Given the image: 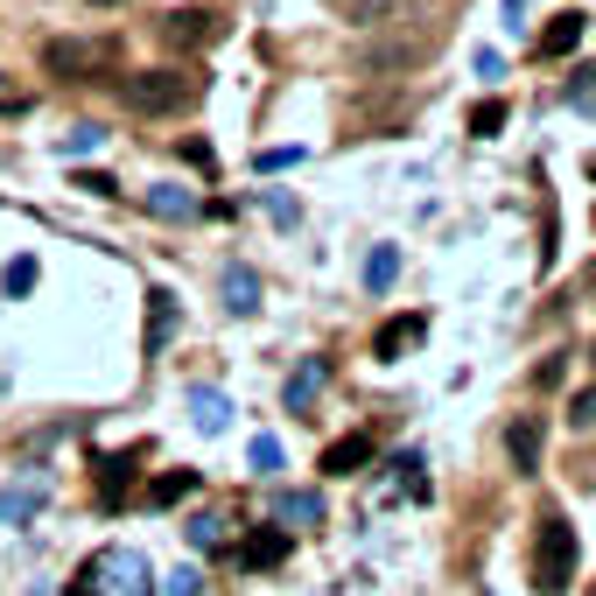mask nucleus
I'll list each match as a JSON object with an SVG mask.
<instances>
[{
  "instance_id": "1",
  "label": "nucleus",
  "mask_w": 596,
  "mask_h": 596,
  "mask_svg": "<svg viewBox=\"0 0 596 596\" xmlns=\"http://www.w3.org/2000/svg\"><path fill=\"white\" fill-rule=\"evenodd\" d=\"M71 596H155V568H148L141 548H99L78 568V589Z\"/></svg>"
},
{
  "instance_id": "2",
  "label": "nucleus",
  "mask_w": 596,
  "mask_h": 596,
  "mask_svg": "<svg viewBox=\"0 0 596 596\" xmlns=\"http://www.w3.org/2000/svg\"><path fill=\"white\" fill-rule=\"evenodd\" d=\"M575 554H583V548H575V527H568L562 512H548L541 533H533V589H541V596H562V589L575 583Z\"/></svg>"
},
{
  "instance_id": "3",
  "label": "nucleus",
  "mask_w": 596,
  "mask_h": 596,
  "mask_svg": "<svg viewBox=\"0 0 596 596\" xmlns=\"http://www.w3.org/2000/svg\"><path fill=\"white\" fill-rule=\"evenodd\" d=\"M197 99V85L183 78V71H133L127 78V106L133 112H183Z\"/></svg>"
},
{
  "instance_id": "4",
  "label": "nucleus",
  "mask_w": 596,
  "mask_h": 596,
  "mask_svg": "<svg viewBox=\"0 0 596 596\" xmlns=\"http://www.w3.org/2000/svg\"><path fill=\"white\" fill-rule=\"evenodd\" d=\"M43 71L64 85H85L91 71H99V43H78V35H50L43 43Z\"/></svg>"
},
{
  "instance_id": "5",
  "label": "nucleus",
  "mask_w": 596,
  "mask_h": 596,
  "mask_svg": "<svg viewBox=\"0 0 596 596\" xmlns=\"http://www.w3.org/2000/svg\"><path fill=\"white\" fill-rule=\"evenodd\" d=\"M43 498H50L43 470L22 477V485H8V491H0V527H22V519H35V512H43Z\"/></svg>"
},
{
  "instance_id": "6",
  "label": "nucleus",
  "mask_w": 596,
  "mask_h": 596,
  "mask_svg": "<svg viewBox=\"0 0 596 596\" xmlns=\"http://www.w3.org/2000/svg\"><path fill=\"white\" fill-rule=\"evenodd\" d=\"M541 442H548L541 414H519L512 429H506V449H512V464H519V470H541Z\"/></svg>"
},
{
  "instance_id": "7",
  "label": "nucleus",
  "mask_w": 596,
  "mask_h": 596,
  "mask_svg": "<svg viewBox=\"0 0 596 596\" xmlns=\"http://www.w3.org/2000/svg\"><path fill=\"white\" fill-rule=\"evenodd\" d=\"M189 421H197L204 435H225L232 429V400H225L218 387H189Z\"/></svg>"
},
{
  "instance_id": "8",
  "label": "nucleus",
  "mask_w": 596,
  "mask_h": 596,
  "mask_svg": "<svg viewBox=\"0 0 596 596\" xmlns=\"http://www.w3.org/2000/svg\"><path fill=\"white\" fill-rule=\"evenodd\" d=\"M365 464H372V435H344V442L323 449V470H330V477H351V470H365Z\"/></svg>"
},
{
  "instance_id": "9",
  "label": "nucleus",
  "mask_w": 596,
  "mask_h": 596,
  "mask_svg": "<svg viewBox=\"0 0 596 596\" xmlns=\"http://www.w3.org/2000/svg\"><path fill=\"white\" fill-rule=\"evenodd\" d=\"M225 310H232V316L260 310V274H253V267H225Z\"/></svg>"
},
{
  "instance_id": "10",
  "label": "nucleus",
  "mask_w": 596,
  "mask_h": 596,
  "mask_svg": "<svg viewBox=\"0 0 596 596\" xmlns=\"http://www.w3.org/2000/svg\"><path fill=\"white\" fill-rule=\"evenodd\" d=\"M148 210H155V218H197V197H189V189L183 183H155V189H148Z\"/></svg>"
},
{
  "instance_id": "11",
  "label": "nucleus",
  "mask_w": 596,
  "mask_h": 596,
  "mask_svg": "<svg viewBox=\"0 0 596 596\" xmlns=\"http://www.w3.org/2000/svg\"><path fill=\"white\" fill-rule=\"evenodd\" d=\"M281 554H288V533H281V527H260L253 541L239 548V562H246V568H274Z\"/></svg>"
},
{
  "instance_id": "12",
  "label": "nucleus",
  "mask_w": 596,
  "mask_h": 596,
  "mask_svg": "<svg viewBox=\"0 0 596 596\" xmlns=\"http://www.w3.org/2000/svg\"><path fill=\"white\" fill-rule=\"evenodd\" d=\"M583 29H589L583 14H554V22L541 29V56H568L575 43H583Z\"/></svg>"
},
{
  "instance_id": "13",
  "label": "nucleus",
  "mask_w": 596,
  "mask_h": 596,
  "mask_svg": "<svg viewBox=\"0 0 596 596\" xmlns=\"http://www.w3.org/2000/svg\"><path fill=\"white\" fill-rule=\"evenodd\" d=\"M414 337H421V316H393V323H387V330H379V344H372V351H379V358H387V365H393V358H400V351H408V344H414Z\"/></svg>"
},
{
  "instance_id": "14",
  "label": "nucleus",
  "mask_w": 596,
  "mask_h": 596,
  "mask_svg": "<svg viewBox=\"0 0 596 596\" xmlns=\"http://www.w3.org/2000/svg\"><path fill=\"white\" fill-rule=\"evenodd\" d=\"M210 29H218V22H210L204 8H176V14H169V43H204Z\"/></svg>"
},
{
  "instance_id": "15",
  "label": "nucleus",
  "mask_w": 596,
  "mask_h": 596,
  "mask_svg": "<svg viewBox=\"0 0 596 596\" xmlns=\"http://www.w3.org/2000/svg\"><path fill=\"white\" fill-rule=\"evenodd\" d=\"M393 274H400V253H393V246H372V260H365V288H372V295H387Z\"/></svg>"
},
{
  "instance_id": "16",
  "label": "nucleus",
  "mask_w": 596,
  "mask_h": 596,
  "mask_svg": "<svg viewBox=\"0 0 596 596\" xmlns=\"http://www.w3.org/2000/svg\"><path fill=\"white\" fill-rule=\"evenodd\" d=\"M197 491V470H169L162 485H148V506H176V498Z\"/></svg>"
},
{
  "instance_id": "17",
  "label": "nucleus",
  "mask_w": 596,
  "mask_h": 596,
  "mask_svg": "<svg viewBox=\"0 0 596 596\" xmlns=\"http://www.w3.org/2000/svg\"><path fill=\"white\" fill-rule=\"evenodd\" d=\"M148 302H155V310H148V344L162 351L169 330H176V295H148Z\"/></svg>"
},
{
  "instance_id": "18",
  "label": "nucleus",
  "mask_w": 596,
  "mask_h": 596,
  "mask_svg": "<svg viewBox=\"0 0 596 596\" xmlns=\"http://www.w3.org/2000/svg\"><path fill=\"white\" fill-rule=\"evenodd\" d=\"M225 541H232V527H225L218 512H197V519H189V548H225Z\"/></svg>"
},
{
  "instance_id": "19",
  "label": "nucleus",
  "mask_w": 596,
  "mask_h": 596,
  "mask_svg": "<svg viewBox=\"0 0 596 596\" xmlns=\"http://www.w3.org/2000/svg\"><path fill=\"white\" fill-rule=\"evenodd\" d=\"M316 387H323V358H310L295 379H288V408H310V400H316Z\"/></svg>"
},
{
  "instance_id": "20",
  "label": "nucleus",
  "mask_w": 596,
  "mask_h": 596,
  "mask_svg": "<svg viewBox=\"0 0 596 596\" xmlns=\"http://www.w3.org/2000/svg\"><path fill=\"white\" fill-rule=\"evenodd\" d=\"M274 519H323V498L316 491H281L274 498Z\"/></svg>"
},
{
  "instance_id": "21",
  "label": "nucleus",
  "mask_w": 596,
  "mask_h": 596,
  "mask_svg": "<svg viewBox=\"0 0 596 596\" xmlns=\"http://www.w3.org/2000/svg\"><path fill=\"white\" fill-rule=\"evenodd\" d=\"M568 106L596 120V64H575V78H568Z\"/></svg>"
},
{
  "instance_id": "22",
  "label": "nucleus",
  "mask_w": 596,
  "mask_h": 596,
  "mask_svg": "<svg viewBox=\"0 0 596 596\" xmlns=\"http://www.w3.org/2000/svg\"><path fill=\"white\" fill-rule=\"evenodd\" d=\"M127 477H133V456H106V464H99V485H106V506H120V491H127Z\"/></svg>"
},
{
  "instance_id": "23",
  "label": "nucleus",
  "mask_w": 596,
  "mask_h": 596,
  "mask_svg": "<svg viewBox=\"0 0 596 596\" xmlns=\"http://www.w3.org/2000/svg\"><path fill=\"white\" fill-rule=\"evenodd\" d=\"M91 148H106V127H71L56 141V155H91Z\"/></svg>"
},
{
  "instance_id": "24",
  "label": "nucleus",
  "mask_w": 596,
  "mask_h": 596,
  "mask_svg": "<svg viewBox=\"0 0 596 596\" xmlns=\"http://www.w3.org/2000/svg\"><path fill=\"white\" fill-rule=\"evenodd\" d=\"M0 288H8V295L22 302L29 288H35V260H29V253H22V260H8V274H0Z\"/></svg>"
},
{
  "instance_id": "25",
  "label": "nucleus",
  "mask_w": 596,
  "mask_h": 596,
  "mask_svg": "<svg viewBox=\"0 0 596 596\" xmlns=\"http://www.w3.org/2000/svg\"><path fill=\"white\" fill-rule=\"evenodd\" d=\"M498 127H506V106H498V99H485V106L470 112V133H477V141H491Z\"/></svg>"
},
{
  "instance_id": "26",
  "label": "nucleus",
  "mask_w": 596,
  "mask_h": 596,
  "mask_svg": "<svg viewBox=\"0 0 596 596\" xmlns=\"http://www.w3.org/2000/svg\"><path fill=\"white\" fill-rule=\"evenodd\" d=\"M246 456H253V470H260V477H274V470H281V442H274V435H253V449H246Z\"/></svg>"
},
{
  "instance_id": "27",
  "label": "nucleus",
  "mask_w": 596,
  "mask_h": 596,
  "mask_svg": "<svg viewBox=\"0 0 596 596\" xmlns=\"http://www.w3.org/2000/svg\"><path fill=\"white\" fill-rule=\"evenodd\" d=\"M568 429H596V387L568 393Z\"/></svg>"
},
{
  "instance_id": "28",
  "label": "nucleus",
  "mask_w": 596,
  "mask_h": 596,
  "mask_svg": "<svg viewBox=\"0 0 596 596\" xmlns=\"http://www.w3.org/2000/svg\"><path fill=\"white\" fill-rule=\"evenodd\" d=\"M302 162V148H260V176L267 169H295Z\"/></svg>"
},
{
  "instance_id": "29",
  "label": "nucleus",
  "mask_w": 596,
  "mask_h": 596,
  "mask_svg": "<svg viewBox=\"0 0 596 596\" xmlns=\"http://www.w3.org/2000/svg\"><path fill=\"white\" fill-rule=\"evenodd\" d=\"M197 589H204L197 568H176V575H169V596H197Z\"/></svg>"
},
{
  "instance_id": "30",
  "label": "nucleus",
  "mask_w": 596,
  "mask_h": 596,
  "mask_svg": "<svg viewBox=\"0 0 596 596\" xmlns=\"http://www.w3.org/2000/svg\"><path fill=\"white\" fill-rule=\"evenodd\" d=\"M583 288H589V295H596V267H589V274H583Z\"/></svg>"
},
{
  "instance_id": "31",
  "label": "nucleus",
  "mask_w": 596,
  "mask_h": 596,
  "mask_svg": "<svg viewBox=\"0 0 596 596\" xmlns=\"http://www.w3.org/2000/svg\"><path fill=\"white\" fill-rule=\"evenodd\" d=\"M91 8H120V0H91Z\"/></svg>"
},
{
  "instance_id": "32",
  "label": "nucleus",
  "mask_w": 596,
  "mask_h": 596,
  "mask_svg": "<svg viewBox=\"0 0 596 596\" xmlns=\"http://www.w3.org/2000/svg\"><path fill=\"white\" fill-rule=\"evenodd\" d=\"M589 183H596V162H589Z\"/></svg>"
}]
</instances>
